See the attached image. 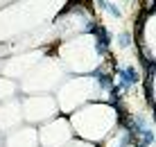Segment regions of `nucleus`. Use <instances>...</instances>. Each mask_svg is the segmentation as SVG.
<instances>
[{
    "mask_svg": "<svg viewBox=\"0 0 156 147\" xmlns=\"http://www.w3.org/2000/svg\"><path fill=\"white\" fill-rule=\"evenodd\" d=\"M145 97H147L149 109H154V75H147V84H145Z\"/></svg>",
    "mask_w": 156,
    "mask_h": 147,
    "instance_id": "obj_5",
    "label": "nucleus"
},
{
    "mask_svg": "<svg viewBox=\"0 0 156 147\" xmlns=\"http://www.w3.org/2000/svg\"><path fill=\"white\" fill-rule=\"evenodd\" d=\"M95 2H98V7L106 9V12H109L111 16H113V18H122V12H120V9L115 7L113 2H111V0H95Z\"/></svg>",
    "mask_w": 156,
    "mask_h": 147,
    "instance_id": "obj_4",
    "label": "nucleus"
},
{
    "mask_svg": "<svg viewBox=\"0 0 156 147\" xmlns=\"http://www.w3.org/2000/svg\"><path fill=\"white\" fill-rule=\"evenodd\" d=\"M93 77L98 79V81H100V86H102V88H106V91H109L111 86H113V79H111V75H106V73H104L102 68L93 70Z\"/></svg>",
    "mask_w": 156,
    "mask_h": 147,
    "instance_id": "obj_3",
    "label": "nucleus"
},
{
    "mask_svg": "<svg viewBox=\"0 0 156 147\" xmlns=\"http://www.w3.org/2000/svg\"><path fill=\"white\" fill-rule=\"evenodd\" d=\"M115 75H118V79H120V84H118L120 93H127L133 84H138V81H140V75L136 73V68H118Z\"/></svg>",
    "mask_w": 156,
    "mask_h": 147,
    "instance_id": "obj_2",
    "label": "nucleus"
},
{
    "mask_svg": "<svg viewBox=\"0 0 156 147\" xmlns=\"http://www.w3.org/2000/svg\"><path fill=\"white\" fill-rule=\"evenodd\" d=\"M86 30L93 32V36H95V50H98L100 57H104V54L109 52V45H111V36H109V32H106V27L88 23V25H86Z\"/></svg>",
    "mask_w": 156,
    "mask_h": 147,
    "instance_id": "obj_1",
    "label": "nucleus"
},
{
    "mask_svg": "<svg viewBox=\"0 0 156 147\" xmlns=\"http://www.w3.org/2000/svg\"><path fill=\"white\" fill-rule=\"evenodd\" d=\"M118 45H120V48H125V50H127V48L131 45V34H129V32H122V34L118 36Z\"/></svg>",
    "mask_w": 156,
    "mask_h": 147,
    "instance_id": "obj_6",
    "label": "nucleus"
}]
</instances>
